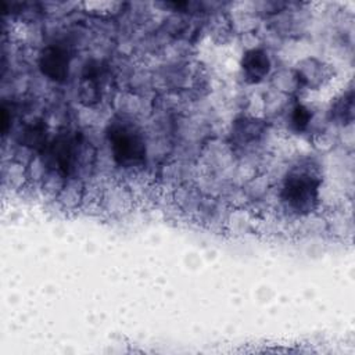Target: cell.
Instances as JSON below:
<instances>
[{"instance_id":"6da1fadb","label":"cell","mask_w":355,"mask_h":355,"mask_svg":"<svg viewBox=\"0 0 355 355\" xmlns=\"http://www.w3.org/2000/svg\"><path fill=\"white\" fill-rule=\"evenodd\" d=\"M115 162L123 168L139 166L146 159V143L139 129L128 122H112L107 130Z\"/></svg>"},{"instance_id":"7a4b0ae2","label":"cell","mask_w":355,"mask_h":355,"mask_svg":"<svg viewBox=\"0 0 355 355\" xmlns=\"http://www.w3.org/2000/svg\"><path fill=\"white\" fill-rule=\"evenodd\" d=\"M320 180L309 172H291L284 179L282 198L297 214H309L318 204Z\"/></svg>"},{"instance_id":"3957f363","label":"cell","mask_w":355,"mask_h":355,"mask_svg":"<svg viewBox=\"0 0 355 355\" xmlns=\"http://www.w3.org/2000/svg\"><path fill=\"white\" fill-rule=\"evenodd\" d=\"M79 153L78 136L64 132L58 133L50 144H47L46 154L51 165L62 176H68L75 169Z\"/></svg>"},{"instance_id":"277c9868","label":"cell","mask_w":355,"mask_h":355,"mask_svg":"<svg viewBox=\"0 0 355 355\" xmlns=\"http://www.w3.org/2000/svg\"><path fill=\"white\" fill-rule=\"evenodd\" d=\"M39 68L43 75L54 82H62L68 76L69 53L61 44L44 47L39 57Z\"/></svg>"},{"instance_id":"5b68a950","label":"cell","mask_w":355,"mask_h":355,"mask_svg":"<svg viewBox=\"0 0 355 355\" xmlns=\"http://www.w3.org/2000/svg\"><path fill=\"white\" fill-rule=\"evenodd\" d=\"M241 67L245 79L251 83H257L268 75L270 69V61L263 50L252 49L244 54L241 60Z\"/></svg>"},{"instance_id":"8992f818","label":"cell","mask_w":355,"mask_h":355,"mask_svg":"<svg viewBox=\"0 0 355 355\" xmlns=\"http://www.w3.org/2000/svg\"><path fill=\"white\" fill-rule=\"evenodd\" d=\"M24 143L33 148H46V128L42 121H36L25 129Z\"/></svg>"},{"instance_id":"52a82bcc","label":"cell","mask_w":355,"mask_h":355,"mask_svg":"<svg viewBox=\"0 0 355 355\" xmlns=\"http://www.w3.org/2000/svg\"><path fill=\"white\" fill-rule=\"evenodd\" d=\"M311 118H312L311 111L305 105H302V104L295 105V108L293 110L291 121H293V125H294V128L297 130H304L308 126Z\"/></svg>"},{"instance_id":"ba28073f","label":"cell","mask_w":355,"mask_h":355,"mask_svg":"<svg viewBox=\"0 0 355 355\" xmlns=\"http://www.w3.org/2000/svg\"><path fill=\"white\" fill-rule=\"evenodd\" d=\"M10 121H11V116L8 115V110H7L6 104H3V107H1V130H3L4 135H6L7 129H8Z\"/></svg>"}]
</instances>
